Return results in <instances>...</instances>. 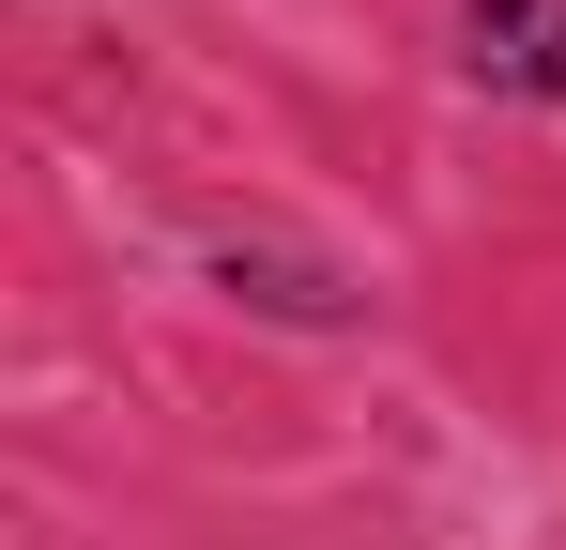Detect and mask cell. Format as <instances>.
<instances>
[{
  "label": "cell",
  "instance_id": "cell-2",
  "mask_svg": "<svg viewBox=\"0 0 566 550\" xmlns=\"http://www.w3.org/2000/svg\"><path fill=\"white\" fill-rule=\"evenodd\" d=\"M214 290L261 306V321H291V337H353V321H368V290L337 261H276V245H214Z\"/></svg>",
  "mask_w": 566,
  "mask_h": 550
},
{
  "label": "cell",
  "instance_id": "cell-1",
  "mask_svg": "<svg viewBox=\"0 0 566 550\" xmlns=\"http://www.w3.org/2000/svg\"><path fill=\"white\" fill-rule=\"evenodd\" d=\"M460 77L505 107H566V0H460Z\"/></svg>",
  "mask_w": 566,
  "mask_h": 550
}]
</instances>
